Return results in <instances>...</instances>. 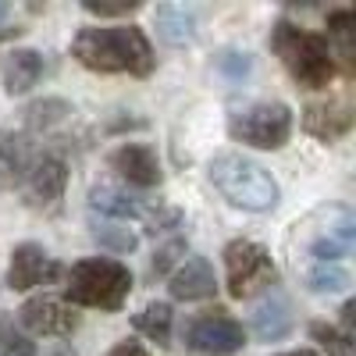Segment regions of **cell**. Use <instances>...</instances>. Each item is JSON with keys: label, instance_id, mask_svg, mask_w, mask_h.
Wrapping results in <instances>:
<instances>
[{"label": "cell", "instance_id": "cell-1", "mask_svg": "<svg viewBox=\"0 0 356 356\" xmlns=\"http://www.w3.org/2000/svg\"><path fill=\"white\" fill-rule=\"evenodd\" d=\"M72 57L100 75H136L146 79L157 68L150 36L139 25H86L72 40Z\"/></svg>", "mask_w": 356, "mask_h": 356}, {"label": "cell", "instance_id": "cell-2", "mask_svg": "<svg viewBox=\"0 0 356 356\" xmlns=\"http://www.w3.org/2000/svg\"><path fill=\"white\" fill-rule=\"evenodd\" d=\"M271 50L278 54V61L292 75L296 86L303 89H324L335 79V54L332 43L321 33L292 25L289 18H278L271 25Z\"/></svg>", "mask_w": 356, "mask_h": 356}, {"label": "cell", "instance_id": "cell-3", "mask_svg": "<svg viewBox=\"0 0 356 356\" xmlns=\"http://www.w3.org/2000/svg\"><path fill=\"white\" fill-rule=\"evenodd\" d=\"M68 285V307H89V310H104L114 314L129 303L132 292V271L129 264L114 260V257H86L79 264H72V271H65Z\"/></svg>", "mask_w": 356, "mask_h": 356}, {"label": "cell", "instance_id": "cell-4", "mask_svg": "<svg viewBox=\"0 0 356 356\" xmlns=\"http://www.w3.org/2000/svg\"><path fill=\"white\" fill-rule=\"evenodd\" d=\"M211 175L214 189L239 211H250V214H267L278 207V182L271 178L264 164L243 157V154H218L207 168Z\"/></svg>", "mask_w": 356, "mask_h": 356}, {"label": "cell", "instance_id": "cell-5", "mask_svg": "<svg viewBox=\"0 0 356 356\" xmlns=\"http://www.w3.org/2000/svg\"><path fill=\"white\" fill-rule=\"evenodd\" d=\"M292 107L282 100H264V104H250L243 111H235L228 118V136L253 150H282L292 136Z\"/></svg>", "mask_w": 356, "mask_h": 356}, {"label": "cell", "instance_id": "cell-6", "mask_svg": "<svg viewBox=\"0 0 356 356\" xmlns=\"http://www.w3.org/2000/svg\"><path fill=\"white\" fill-rule=\"evenodd\" d=\"M221 257H225V285L232 300H250V296L278 285V267L267 246L253 239H232Z\"/></svg>", "mask_w": 356, "mask_h": 356}, {"label": "cell", "instance_id": "cell-7", "mask_svg": "<svg viewBox=\"0 0 356 356\" xmlns=\"http://www.w3.org/2000/svg\"><path fill=\"white\" fill-rule=\"evenodd\" d=\"M182 342H186V349L203 353V356H232L246 346V328L228 310L214 307V310H203L186 321Z\"/></svg>", "mask_w": 356, "mask_h": 356}, {"label": "cell", "instance_id": "cell-8", "mask_svg": "<svg viewBox=\"0 0 356 356\" xmlns=\"http://www.w3.org/2000/svg\"><path fill=\"white\" fill-rule=\"evenodd\" d=\"M18 328L25 335H50V339H65L79 328V314L54 296H33L18 307Z\"/></svg>", "mask_w": 356, "mask_h": 356}, {"label": "cell", "instance_id": "cell-9", "mask_svg": "<svg viewBox=\"0 0 356 356\" xmlns=\"http://www.w3.org/2000/svg\"><path fill=\"white\" fill-rule=\"evenodd\" d=\"M57 278H65V267L57 264L40 243H22L11 250V264H8V285L15 292H29L36 285H50Z\"/></svg>", "mask_w": 356, "mask_h": 356}, {"label": "cell", "instance_id": "cell-10", "mask_svg": "<svg viewBox=\"0 0 356 356\" xmlns=\"http://www.w3.org/2000/svg\"><path fill=\"white\" fill-rule=\"evenodd\" d=\"M65 189H68V161L61 154H36L33 168H29L25 182H22L25 203L47 211V207H54L65 196Z\"/></svg>", "mask_w": 356, "mask_h": 356}, {"label": "cell", "instance_id": "cell-11", "mask_svg": "<svg viewBox=\"0 0 356 356\" xmlns=\"http://www.w3.org/2000/svg\"><path fill=\"white\" fill-rule=\"evenodd\" d=\"M107 164H111V171H118L136 189H157L164 182L157 150L146 143H122L118 150L107 154Z\"/></svg>", "mask_w": 356, "mask_h": 356}, {"label": "cell", "instance_id": "cell-12", "mask_svg": "<svg viewBox=\"0 0 356 356\" xmlns=\"http://www.w3.org/2000/svg\"><path fill=\"white\" fill-rule=\"evenodd\" d=\"M353 243H356V214L349 207H335L332 221L307 243V250L310 257H317V264H339L342 257L353 253Z\"/></svg>", "mask_w": 356, "mask_h": 356}, {"label": "cell", "instance_id": "cell-13", "mask_svg": "<svg viewBox=\"0 0 356 356\" xmlns=\"http://www.w3.org/2000/svg\"><path fill=\"white\" fill-rule=\"evenodd\" d=\"M292 328H296V314H292L289 296L278 285H271L253 307V335L260 342H282L289 339Z\"/></svg>", "mask_w": 356, "mask_h": 356}, {"label": "cell", "instance_id": "cell-14", "mask_svg": "<svg viewBox=\"0 0 356 356\" xmlns=\"http://www.w3.org/2000/svg\"><path fill=\"white\" fill-rule=\"evenodd\" d=\"M33 161H36L33 136H29V132H15V129L0 132V193L22 189Z\"/></svg>", "mask_w": 356, "mask_h": 356}, {"label": "cell", "instance_id": "cell-15", "mask_svg": "<svg viewBox=\"0 0 356 356\" xmlns=\"http://www.w3.org/2000/svg\"><path fill=\"white\" fill-rule=\"evenodd\" d=\"M168 292L182 303H200V300H211L218 292V278H214V267L207 257H189L182 260L171 271V282H168Z\"/></svg>", "mask_w": 356, "mask_h": 356}, {"label": "cell", "instance_id": "cell-16", "mask_svg": "<svg viewBox=\"0 0 356 356\" xmlns=\"http://www.w3.org/2000/svg\"><path fill=\"white\" fill-rule=\"evenodd\" d=\"M353 122H356V114H353L349 100H324V104L303 107V129L321 143H335V139L349 136Z\"/></svg>", "mask_w": 356, "mask_h": 356}, {"label": "cell", "instance_id": "cell-17", "mask_svg": "<svg viewBox=\"0 0 356 356\" xmlns=\"http://www.w3.org/2000/svg\"><path fill=\"white\" fill-rule=\"evenodd\" d=\"M47 72V61L43 54L33 50V47H18V50H8L4 61H0V79H4V93L8 97H22L29 93Z\"/></svg>", "mask_w": 356, "mask_h": 356}, {"label": "cell", "instance_id": "cell-18", "mask_svg": "<svg viewBox=\"0 0 356 356\" xmlns=\"http://www.w3.org/2000/svg\"><path fill=\"white\" fill-rule=\"evenodd\" d=\"M89 207H93L97 218H111V221H129V218H146L150 203H146L139 193H129L122 186H93L89 189Z\"/></svg>", "mask_w": 356, "mask_h": 356}, {"label": "cell", "instance_id": "cell-19", "mask_svg": "<svg viewBox=\"0 0 356 356\" xmlns=\"http://www.w3.org/2000/svg\"><path fill=\"white\" fill-rule=\"evenodd\" d=\"M157 36L168 47H189L196 40V11L186 4H157Z\"/></svg>", "mask_w": 356, "mask_h": 356}, {"label": "cell", "instance_id": "cell-20", "mask_svg": "<svg viewBox=\"0 0 356 356\" xmlns=\"http://www.w3.org/2000/svg\"><path fill=\"white\" fill-rule=\"evenodd\" d=\"M132 328H136L143 339L157 342V346H171V328H175V310H171V303H161V300L146 303V307L132 317Z\"/></svg>", "mask_w": 356, "mask_h": 356}, {"label": "cell", "instance_id": "cell-21", "mask_svg": "<svg viewBox=\"0 0 356 356\" xmlns=\"http://www.w3.org/2000/svg\"><path fill=\"white\" fill-rule=\"evenodd\" d=\"M89 235H93V243L111 250V253H132L139 246V235L122 225V221H111V218H89Z\"/></svg>", "mask_w": 356, "mask_h": 356}, {"label": "cell", "instance_id": "cell-22", "mask_svg": "<svg viewBox=\"0 0 356 356\" xmlns=\"http://www.w3.org/2000/svg\"><path fill=\"white\" fill-rule=\"evenodd\" d=\"M72 114H75V111H72V104H68V100H61V97H43V100L29 104V107L22 111L25 125L33 129V132H50V129H57V125H65Z\"/></svg>", "mask_w": 356, "mask_h": 356}, {"label": "cell", "instance_id": "cell-23", "mask_svg": "<svg viewBox=\"0 0 356 356\" xmlns=\"http://www.w3.org/2000/svg\"><path fill=\"white\" fill-rule=\"evenodd\" d=\"M324 25H328V36H332V40H339V50H342L346 72H353V25H356V15H353L349 8H335V11H328ZM328 36H324V40H328Z\"/></svg>", "mask_w": 356, "mask_h": 356}, {"label": "cell", "instance_id": "cell-24", "mask_svg": "<svg viewBox=\"0 0 356 356\" xmlns=\"http://www.w3.org/2000/svg\"><path fill=\"white\" fill-rule=\"evenodd\" d=\"M349 285V275L342 264H317L307 271V289L314 296H332V292H342Z\"/></svg>", "mask_w": 356, "mask_h": 356}, {"label": "cell", "instance_id": "cell-25", "mask_svg": "<svg viewBox=\"0 0 356 356\" xmlns=\"http://www.w3.org/2000/svg\"><path fill=\"white\" fill-rule=\"evenodd\" d=\"M0 356H36V342L11 317L0 321Z\"/></svg>", "mask_w": 356, "mask_h": 356}, {"label": "cell", "instance_id": "cell-26", "mask_svg": "<svg viewBox=\"0 0 356 356\" xmlns=\"http://www.w3.org/2000/svg\"><path fill=\"white\" fill-rule=\"evenodd\" d=\"M310 339H314L321 349H328V356H349V353H353V339L342 335L335 324L314 321V324H310Z\"/></svg>", "mask_w": 356, "mask_h": 356}, {"label": "cell", "instance_id": "cell-27", "mask_svg": "<svg viewBox=\"0 0 356 356\" xmlns=\"http://www.w3.org/2000/svg\"><path fill=\"white\" fill-rule=\"evenodd\" d=\"M214 68H218L228 82H243V79H250V72H253V57H250L246 50H221V54L214 57Z\"/></svg>", "mask_w": 356, "mask_h": 356}, {"label": "cell", "instance_id": "cell-28", "mask_svg": "<svg viewBox=\"0 0 356 356\" xmlns=\"http://www.w3.org/2000/svg\"><path fill=\"white\" fill-rule=\"evenodd\" d=\"M182 257H186V239H182V235H178V239H168V243L154 253V260H150V278H164Z\"/></svg>", "mask_w": 356, "mask_h": 356}, {"label": "cell", "instance_id": "cell-29", "mask_svg": "<svg viewBox=\"0 0 356 356\" xmlns=\"http://www.w3.org/2000/svg\"><path fill=\"white\" fill-rule=\"evenodd\" d=\"M186 214L178 211V207H157V211H146V225H150L154 235H168L175 228H182Z\"/></svg>", "mask_w": 356, "mask_h": 356}, {"label": "cell", "instance_id": "cell-30", "mask_svg": "<svg viewBox=\"0 0 356 356\" xmlns=\"http://www.w3.org/2000/svg\"><path fill=\"white\" fill-rule=\"evenodd\" d=\"M82 11L93 15V18H129V15L139 11V4H118V8H111V4H93V0H86Z\"/></svg>", "mask_w": 356, "mask_h": 356}, {"label": "cell", "instance_id": "cell-31", "mask_svg": "<svg viewBox=\"0 0 356 356\" xmlns=\"http://www.w3.org/2000/svg\"><path fill=\"white\" fill-rule=\"evenodd\" d=\"M107 356H150L146 353V346H139V342H132V339H125V342H118Z\"/></svg>", "mask_w": 356, "mask_h": 356}, {"label": "cell", "instance_id": "cell-32", "mask_svg": "<svg viewBox=\"0 0 356 356\" xmlns=\"http://www.w3.org/2000/svg\"><path fill=\"white\" fill-rule=\"evenodd\" d=\"M47 356H79V353H75L72 346H57V349H50Z\"/></svg>", "mask_w": 356, "mask_h": 356}, {"label": "cell", "instance_id": "cell-33", "mask_svg": "<svg viewBox=\"0 0 356 356\" xmlns=\"http://www.w3.org/2000/svg\"><path fill=\"white\" fill-rule=\"evenodd\" d=\"M278 356H317L314 349H292V353H278Z\"/></svg>", "mask_w": 356, "mask_h": 356}, {"label": "cell", "instance_id": "cell-34", "mask_svg": "<svg viewBox=\"0 0 356 356\" xmlns=\"http://www.w3.org/2000/svg\"><path fill=\"white\" fill-rule=\"evenodd\" d=\"M8 15H11V8H8V4H4V0H0V22H4V18H8Z\"/></svg>", "mask_w": 356, "mask_h": 356}]
</instances>
